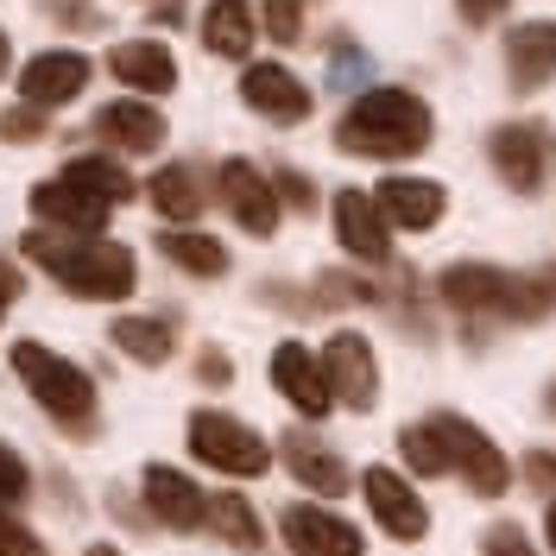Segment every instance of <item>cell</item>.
Instances as JSON below:
<instances>
[{"instance_id":"17","label":"cell","mask_w":556,"mask_h":556,"mask_svg":"<svg viewBox=\"0 0 556 556\" xmlns=\"http://www.w3.org/2000/svg\"><path fill=\"white\" fill-rule=\"evenodd\" d=\"M273 386L298 405L304 417H329L336 412V399H329V386H323V367H316V354L304 342H278L273 354Z\"/></svg>"},{"instance_id":"27","label":"cell","mask_w":556,"mask_h":556,"mask_svg":"<svg viewBox=\"0 0 556 556\" xmlns=\"http://www.w3.org/2000/svg\"><path fill=\"white\" fill-rule=\"evenodd\" d=\"M58 177H64V184H76V190H89V197H96V203H108V208H121L127 197H134V177L121 172L114 159H70Z\"/></svg>"},{"instance_id":"21","label":"cell","mask_w":556,"mask_h":556,"mask_svg":"<svg viewBox=\"0 0 556 556\" xmlns=\"http://www.w3.org/2000/svg\"><path fill=\"white\" fill-rule=\"evenodd\" d=\"M108 70H114L127 89H139V96H159V89H172V83H177V58L159 45V38L114 45V51H108Z\"/></svg>"},{"instance_id":"34","label":"cell","mask_w":556,"mask_h":556,"mask_svg":"<svg viewBox=\"0 0 556 556\" xmlns=\"http://www.w3.org/2000/svg\"><path fill=\"white\" fill-rule=\"evenodd\" d=\"M481 556H538V551H531V538H525L519 525H493L486 544H481Z\"/></svg>"},{"instance_id":"5","label":"cell","mask_w":556,"mask_h":556,"mask_svg":"<svg viewBox=\"0 0 556 556\" xmlns=\"http://www.w3.org/2000/svg\"><path fill=\"white\" fill-rule=\"evenodd\" d=\"M190 455L197 462H208L215 475H266V462H273V450H266V437L253 430V424H241V417L228 412H197L190 417Z\"/></svg>"},{"instance_id":"1","label":"cell","mask_w":556,"mask_h":556,"mask_svg":"<svg viewBox=\"0 0 556 556\" xmlns=\"http://www.w3.org/2000/svg\"><path fill=\"white\" fill-rule=\"evenodd\" d=\"M430 102L412 96V89H367V96H354L342 114V127H336V146L354 152V159H412L430 146Z\"/></svg>"},{"instance_id":"11","label":"cell","mask_w":556,"mask_h":556,"mask_svg":"<svg viewBox=\"0 0 556 556\" xmlns=\"http://www.w3.org/2000/svg\"><path fill=\"white\" fill-rule=\"evenodd\" d=\"M215 197L228 203V215L241 222L247 235H273L278 228V197H273V177L253 172L247 159H228L222 172H215Z\"/></svg>"},{"instance_id":"2","label":"cell","mask_w":556,"mask_h":556,"mask_svg":"<svg viewBox=\"0 0 556 556\" xmlns=\"http://www.w3.org/2000/svg\"><path fill=\"white\" fill-rule=\"evenodd\" d=\"M20 247H26V260L38 273H51L70 298H89V304H121V298H134V285H139L134 253L121 241H58V235L33 228Z\"/></svg>"},{"instance_id":"33","label":"cell","mask_w":556,"mask_h":556,"mask_svg":"<svg viewBox=\"0 0 556 556\" xmlns=\"http://www.w3.org/2000/svg\"><path fill=\"white\" fill-rule=\"evenodd\" d=\"M45 134V114H38V108H7V114H0V139H13V146H26V139H38Z\"/></svg>"},{"instance_id":"25","label":"cell","mask_w":556,"mask_h":556,"mask_svg":"<svg viewBox=\"0 0 556 556\" xmlns=\"http://www.w3.org/2000/svg\"><path fill=\"white\" fill-rule=\"evenodd\" d=\"M203 525L222 538V544H235V551H260V513L247 506V493H215V500H203Z\"/></svg>"},{"instance_id":"18","label":"cell","mask_w":556,"mask_h":556,"mask_svg":"<svg viewBox=\"0 0 556 556\" xmlns=\"http://www.w3.org/2000/svg\"><path fill=\"white\" fill-rule=\"evenodd\" d=\"M203 486L190 481V475H177L165 462H152L146 468V506H152V519H165L172 531H197L203 525Z\"/></svg>"},{"instance_id":"4","label":"cell","mask_w":556,"mask_h":556,"mask_svg":"<svg viewBox=\"0 0 556 556\" xmlns=\"http://www.w3.org/2000/svg\"><path fill=\"white\" fill-rule=\"evenodd\" d=\"M443 298H450L455 311L468 316H544L551 311V298L519 273H500V266H450L443 273Z\"/></svg>"},{"instance_id":"7","label":"cell","mask_w":556,"mask_h":556,"mask_svg":"<svg viewBox=\"0 0 556 556\" xmlns=\"http://www.w3.org/2000/svg\"><path fill=\"white\" fill-rule=\"evenodd\" d=\"M316 367H323V386H329L336 405H348V412H374V399H380V361H374L367 336H354V329L329 336Z\"/></svg>"},{"instance_id":"16","label":"cell","mask_w":556,"mask_h":556,"mask_svg":"<svg viewBox=\"0 0 556 556\" xmlns=\"http://www.w3.org/2000/svg\"><path fill=\"white\" fill-rule=\"evenodd\" d=\"M336 241L354 260H374V266L392 253V228H386V215L374 208L367 190H336Z\"/></svg>"},{"instance_id":"15","label":"cell","mask_w":556,"mask_h":556,"mask_svg":"<svg viewBox=\"0 0 556 556\" xmlns=\"http://www.w3.org/2000/svg\"><path fill=\"white\" fill-rule=\"evenodd\" d=\"M33 215L45 222V235H51V228H64V235H102L108 203H96L89 190H76L64 177H45L33 190Z\"/></svg>"},{"instance_id":"9","label":"cell","mask_w":556,"mask_h":556,"mask_svg":"<svg viewBox=\"0 0 556 556\" xmlns=\"http://www.w3.org/2000/svg\"><path fill=\"white\" fill-rule=\"evenodd\" d=\"M89 89V58L83 51H38L33 64L20 70V102L51 114V108L76 102Z\"/></svg>"},{"instance_id":"30","label":"cell","mask_w":556,"mask_h":556,"mask_svg":"<svg viewBox=\"0 0 556 556\" xmlns=\"http://www.w3.org/2000/svg\"><path fill=\"white\" fill-rule=\"evenodd\" d=\"M266 38L298 45L304 38V0H266Z\"/></svg>"},{"instance_id":"39","label":"cell","mask_w":556,"mask_h":556,"mask_svg":"<svg viewBox=\"0 0 556 556\" xmlns=\"http://www.w3.org/2000/svg\"><path fill=\"white\" fill-rule=\"evenodd\" d=\"M203 380H228V361L222 354H203Z\"/></svg>"},{"instance_id":"35","label":"cell","mask_w":556,"mask_h":556,"mask_svg":"<svg viewBox=\"0 0 556 556\" xmlns=\"http://www.w3.org/2000/svg\"><path fill=\"white\" fill-rule=\"evenodd\" d=\"M278 190H285V203H298V208H311V203H316L311 184H304L298 172H278Z\"/></svg>"},{"instance_id":"31","label":"cell","mask_w":556,"mask_h":556,"mask_svg":"<svg viewBox=\"0 0 556 556\" xmlns=\"http://www.w3.org/2000/svg\"><path fill=\"white\" fill-rule=\"evenodd\" d=\"M26 493H33V468L0 443V513H7V506H20Z\"/></svg>"},{"instance_id":"32","label":"cell","mask_w":556,"mask_h":556,"mask_svg":"<svg viewBox=\"0 0 556 556\" xmlns=\"http://www.w3.org/2000/svg\"><path fill=\"white\" fill-rule=\"evenodd\" d=\"M0 556H51V551L38 544L33 525H20L13 513H0Z\"/></svg>"},{"instance_id":"23","label":"cell","mask_w":556,"mask_h":556,"mask_svg":"<svg viewBox=\"0 0 556 556\" xmlns=\"http://www.w3.org/2000/svg\"><path fill=\"white\" fill-rule=\"evenodd\" d=\"M146 197H152V208H159V222H197V215L208 208L203 177L190 172V165H165V172L146 184Z\"/></svg>"},{"instance_id":"37","label":"cell","mask_w":556,"mask_h":556,"mask_svg":"<svg viewBox=\"0 0 556 556\" xmlns=\"http://www.w3.org/2000/svg\"><path fill=\"white\" fill-rule=\"evenodd\" d=\"M455 7H462V20H475V26H481V20H500V13H506V0H455Z\"/></svg>"},{"instance_id":"26","label":"cell","mask_w":556,"mask_h":556,"mask_svg":"<svg viewBox=\"0 0 556 556\" xmlns=\"http://www.w3.org/2000/svg\"><path fill=\"white\" fill-rule=\"evenodd\" d=\"M108 342L121 348L127 361H139V367H165L172 361V329L159 323V316H121L114 329H108Z\"/></svg>"},{"instance_id":"3","label":"cell","mask_w":556,"mask_h":556,"mask_svg":"<svg viewBox=\"0 0 556 556\" xmlns=\"http://www.w3.org/2000/svg\"><path fill=\"white\" fill-rule=\"evenodd\" d=\"M13 374L26 380V392L38 399V412H45V417H58V424L76 430V437H89V430H96V380H89L76 361H64L58 348L13 342Z\"/></svg>"},{"instance_id":"41","label":"cell","mask_w":556,"mask_h":556,"mask_svg":"<svg viewBox=\"0 0 556 556\" xmlns=\"http://www.w3.org/2000/svg\"><path fill=\"white\" fill-rule=\"evenodd\" d=\"M544 531H551V544H556V500H551V519H544Z\"/></svg>"},{"instance_id":"20","label":"cell","mask_w":556,"mask_h":556,"mask_svg":"<svg viewBox=\"0 0 556 556\" xmlns=\"http://www.w3.org/2000/svg\"><path fill=\"white\" fill-rule=\"evenodd\" d=\"M506 76L519 89H538L556 76V20H525L519 33L506 38Z\"/></svg>"},{"instance_id":"24","label":"cell","mask_w":556,"mask_h":556,"mask_svg":"<svg viewBox=\"0 0 556 556\" xmlns=\"http://www.w3.org/2000/svg\"><path fill=\"white\" fill-rule=\"evenodd\" d=\"M159 253H165L172 266H184L190 278H222L228 273V247L197 235V228H165V235H159Z\"/></svg>"},{"instance_id":"10","label":"cell","mask_w":556,"mask_h":556,"mask_svg":"<svg viewBox=\"0 0 556 556\" xmlns=\"http://www.w3.org/2000/svg\"><path fill=\"white\" fill-rule=\"evenodd\" d=\"M361 493H367V513H374L399 544H417V538L430 531V506L417 500V486L405 481V475H392V468H367Z\"/></svg>"},{"instance_id":"12","label":"cell","mask_w":556,"mask_h":556,"mask_svg":"<svg viewBox=\"0 0 556 556\" xmlns=\"http://www.w3.org/2000/svg\"><path fill=\"white\" fill-rule=\"evenodd\" d=\"M278 531H285L291 556H361V531L329 506H291Z\"/></svg>"},{"instance_id":"8","label":"cell","mask_w":556,"mask_h":556,"mask_svg":"<svg viewBox=\"0 0 556 556\" xmlns=\"http://www.w3.org/2000/svg\"><path fill=\"white\" fill-rule=\"evenodd\" d=\"M486 152H493V172L506 177L519 197H525V190H538L544 172H551V134H544V127H531V121H506V127H493Z\"/></svg>"},{"instance_id":"13","label":"cell","mask_w":556,"mask_h":556,"mask_svg":"<svg viewBox=\"0 0 556 556\" xmlns=\"http://www.w3.org/2000/svg\"><path fill=\"white\" fill-rule=\"evenodd\" d=\"M241 102L253 108V114L278 121V127H298V121L311 114V89H304V83H298L285 64H247Z\"/></svg>"},{"instance_id":"19","label":"cell","mask_w":556,"mask_h":556,"mask_svg":"<svg viewBox=\"0 0 556 556\" xmlns=\"http://www.w3.org/2000/svg\"><path fill=\"white\" fill-rule=\"evenodd\" d=\"M96 134H102L108 146H121V152L146 159V152L165 146V114H159L152 102H108L102 114H96Z\"/></svg>"},{"instance_id":"6","label":"cell","mask_w":556,"mask_h":556,"mask_svg":"<svg viewBox=\"0 0 556 556\" xmlns=\"http://www.w3.org/2000/svg\"><path fill=\"white\" fill-rule=\"evenodd\" d=\"M437 430H443V450H450V475H462L468 493L500 500V493L513 486V462L500 455V443L486 437L481 424H468V417H437Z\"/></svg>"},{"instance_id":"28","label":"cell","mask_w":556,"mask_h":556,"mask_svg":"<svg viewBox=\"0 0 556 556\" xmlns=\"http://www.w3.org/2000/svg\"><path fill=\"white\" fill-rule=\"evenodd\" d=\"M285 462H291V475L304 486H316V493H342L348 486V468L329 450H316L311 437H285Z\"/></svg>"},{"instance_id":"40","label":"cell","mask_w":556,"mask_h":556,"mask_svg":"<svg viewBox=\"0 0 556 556\" xmlns=\"http://www.w3.org/2000/svg\"><path fill=\"white\" fill-rule=\"evenodd\" d=\"M7 64H13V45H7V33H0V76H7Z\"/></svg>"},{"instance_id":"29","label":"cell","mask_w":556,"mask_h":556,"mask_svg":"<svg viewBox=\"0 0 556 556\" xmlns=\"http://www.w3.org/2000/svg\"><path fill=\"white\" fill-rule=\"evenodd\" d=\"M399 455L412 462V475H450V450H443V430H437V417L430 424H405L399 430Z\"/></svg>"},{"instance_id":"42","label":"cell","mask_w":556,"mask_h":556,"mask_svg":"<svg viewBox=\"0 0 556 556\" xmlns=\"http://www.w3.org/2000/svg\"><path fill=\"white\" fill-rule=\"evenodd\" d=\"M89 556H121V551H114V544H96V551H89Z\"/></svg>"},{"instance_id":"38","label":"cell","mask_w":556,"mask_h":556,"mask_svg":"<svg viewBox=\"0 0 556 556\" xmlns=\"http://www.w3.org/2000/svg\"><path fill=\"white\" fill-rule=\"evenodd\" d=\"M13 298H20V266H13V260H0V316L13 311Z\"/></svg>"},{"instance_id":"14","label":"cell","mask_w":556,"mask_h":556,"mask_svg":"<svg viewBox=\"0 0 556 556\" xmlns=\"http://www.w3.org/2000/svg\"><path fill=\"white\" fill-rule=\"evenodd\" d=\"M443 184L437 177H386L374 190V208L386 215V228H437L443 222Z\"/></svg>"},{"instance_id":"22","label":"cell","mask_w":556,"mask_h":556,"mask_svg":"<svg viewBox=\"0 0 556 556\" xmlns=\"http://www.w3.org/2000/svg\"><path fill=\"white\" fill-rule=\"evenodd\" d=\"M260 38V13L247 0H208L203 7V51L208 58H247Z\"/></svg>"},{"instance_id":"36","label":"cell","mask_w":556,"mask_h":556,"mask_svg":"<svg viewBox=\"0 0 556 556\" xmlns=\"http://www.w3.org/2000/svg\"><path fill=\"white\" fill-rule=\"evenodd\" d=\"M45 7H51V13H70V20H76V26H102V20H96V7H89V0H45Z\"/></svg>"}]
</instances>
